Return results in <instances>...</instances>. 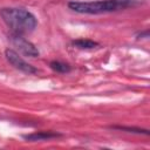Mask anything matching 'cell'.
<instances>
[{"label":"cell","instance_id":"cell-7","mask_svg":"<svg viewBox=\"0 0 150 150\" xmlns=\"http://www.w3.org/2000/svg\"><path fill=\"white\" fill-rule=\"evenodd\" d=\"M50 68L56 71V73H68L70 71V66L67 64V63H63V62H60V61H52L50 62Z\"/></svg>","mask_w":150,"mask_h":150},{"label":"cell","instance_id":"cell-8","mask_svg":"<svg viewBox=\"0 0 150 150\" xmlns=\"http://www.w3.org/2000/svg\"><path fill=\"white\" fill-rule=\"evenodd\" d=\"M114 129H120V130H125L128 132H136V134H144V135H148L149 131L148 130H144V129H139V128H134V127H112Z\"/></svg>","mask_w":150,"mask_h":150},{"label":"cell","instance_id":"cell-5","mask_svg":"<svg viewBox=\"0 0 150 150\" xmlns=\"http://www.w3.org/2000/svg\"><path fill=\"white\" fill-rule=\"evenodd\" d=\"M60 136H61V134L55 132V131H38V132L23 135V138L26 141L36 142V141H47V139L56 138V137H60Z\"/></svg>","mask_w":150,"mask_h":150},{"label":"cell","instance_id":"cell-4","mask_svg":"<svg viewBox=\"0 0 150 150\" xmlns=\"http://www.w3.org/2000/svg\"><path fill=\"white\" fill-rule=\"evenodd\" d=\"M11 41H12L13 46H15L23 55L29 56V57H36V56H39V50L35 47V45L32 43L30 41H28L27 39H25L21 34L12 33Z\"/></svg>","mask_w":150,"mask_h":150},{"label":"cell","instance_id":"cell-6","mask_svg":"<svg viewBox=\"0 0 150 150\" xmlns=\"http://www.w3.org/2000/svg\"><path fill=\"white\" fill-rule=\"evenodd\" d=\"M73 46L79 49H93V48L98 47V43L89 39H79V40L73 41Z\"/></svg>","mask_w":150,"mask_h":150},{"label":"cell","instance_id":"cell-2","mask_svg":"<svg viewBox=\"0 0 150 150\" xmlns=\"http://www.w3.org/2000/svg\"><path fill=\"white\" fill-rule=\"evenodd\" d=\"M0 15L5 23L16 34L30 33L35 29L38 20L35 15L22 7H5L0 9Z\"/></svg>","mask_w":150,"mask_h":150},{"label":"cell","instance_id":"cell-1","mask_svg":"<svg viewBox=\"0 0 150 150\" xmlns=\"http://www.w3.org/2000/svg\"><path fill=\"white\" fill-rule=\"evenodd\" d=\"M137 0H97V1H70L69 9L81 14H104L134 7Z\"/></svg>","mask_w":150,"mask_h":150},{"label":"cell","instance_id":"cell-3","mask_svg":"<svg viewBox=\"0 0 150 150\" xmlns=\"http://www.w3.org/2000/svg\"><path fill=\"white\" fill-rule=\"evenodd\" d=\"M5 56L7 59V61L18 70L25 73V74H28V75H32V74H35L38 71V69L32 66L30 63H28L27 61H25L15 50L13 49H6L5 50Z\"/></svg>","mask_w":150,"mask_h":150}]
</instances>
